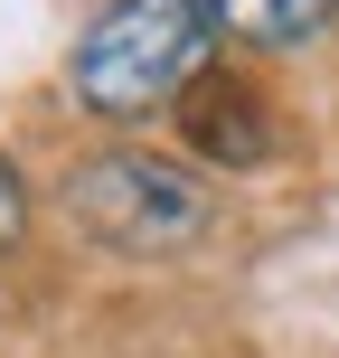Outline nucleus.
<instances>
[{
    "instance_id": "1",
    "label": "nucleus",
    "mask_w": 339,
    "mask_h": 358,
    "mask_svg": "<svg viewBox=\"0 0 339 358\" xmlns=\"http://www.w3.org/2000/svg\"><path fill=\"white\" fill-rule=\"evenodd\" d=\"M208 38L217 29H208L198 0H104V10L85 19V38H75V57H66L75 104L113 113V123L170 104V94L208 66Z\"/></svg>"
},
{
    "instance_id": "2",
    "label": "nucleus",
    "mask_w": 339,
    "mask_h": 358,
    "mask_svg": "<svg viewBox=\"0 0 339 358\" xmlns=\"http://www.w3.org/2000/svg\"><path fill=\"white\" fill-rule=\"evenodd\" d=\"M66 217L85 245L104 255H179L208 236V179L189 161H161V151H94V161L66 170Z\"/></svg>"
},
{
    "instance_id": "3",
    "label": "nucleus",
    "mask_w": 339,
    "mask_h": 358,
    "mask_svg": "<svg viewBox=\"0 0 339 358\" xmlns=\"http://www.w3.org/2000/svg\"><path fill=\"white\" fill-rule=\"evenodd\" d=\"M170 104H179V142H189L198 161H217V170H264L273 161V104H264L254 76L198 66Z\"/></svg>"
},
{
    "instance_id": "4",
    "label": "nucleus",
    "mask_w": 339,
    "mask_h": 358,
    "mask_svg": "<svg viewBox=\"0 0 339 358\" xmlns=\"http://www.w3.org/2000/svg\"><path fill=\"white\" fill-rule=\"evenodd\" d=\"M198 10H208V29L245 38V48H302L339 19V0H198Z\"/></svg>"
},
{
    "instance_id": "5",
    "label": "nucleus",
    "mask_w": 339,
    "mask_h": 358,
    "mask_svg": "<svg viewBox=\"0 0 339 358\" xmlns=\"http://www.w3.org/2000/svg\"><path fill=\"white\" fill-rule=\"evenodd\" d=\"M19 227H29V179H19L10 161H0V255L19 245Z\"/></svg>"
}]
</instances>
